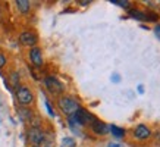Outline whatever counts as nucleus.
Returning <instances> with one entry per match:
<instances>
[{
    "mask_svg": "<svg viewBox=\"0 0 160 147\" xmlns=\"http://www.w3.org/2000/svg\"><path fill=\"white\" fill-rule=\"evenodd\" d=\"M0 21H2V12H0Z\"/></svg>",
    "mask_w": 160,
    "mask_h": 147,
    "instance_id": "22",
    "label": "nucleus"
},
{
    "mask_svg": "<svg viewBox=\"0 0 160 147\" xmlns=\"http://www.w3.org/2000/svg\"><path fill=\"white\" fill-rule=\"evenodd\" d=\"M37 40H38L37 38V34L32 33V31H25V33H22L19 35V41L24 46H35Z\"/></svg>",
    "mask_w": 160,
    "mask_h": 147,
    "instance_id": "6",
    "label": "nucleus"
},
{
    "mask_svg": "<svg viewBox=\"0 0 160 147\" xmlns=\"http://www.w3.org/2000/svg\"><path fill=\"white\" fill-rule=\"evenodd\" d=\"M18 81H19V77H18V74L13 72L12 74V77H10V84L13 85V87H16L18 85Z\"/></svg>",
    "mask_w": 160,
    "mask_h": 147,
    "instance_id": "15",
    "label": "nucleus"
},
{
    "mask_svg": "<svg viewBox=\"0 0 160 147\" xmlns=\"http://www.w3.org/2000/svg\"><path fill=\"white\" fill-rule=\"evenodd\" d=\"M91 128H92V131L96 132V134H98V135H104V134L109 132V127L104 122H100V121H94L91 124Z\"/></svg>",
    "mask_w": 160,
    "mask_h": 147,
    "instance_id": "9",
    "label": "nucleus"
},
{
    "mask_svg": "<svg viewBox=\"0 0 160 147\" xmlns=\"http://www.w3.org/2000/svg\"><path fill=\"white\" fill-rule=\"evenodd\" d=\"M29 59H31L32 65H35V66H41V65H43V54H41V50H40L37 46H34V47L31 49V52H29Z\"/></svg>",
    "mask_w": 160,
    "mask_h": 147,
    "instance_id": "8",
    "label": "nucleus"
},
{
    "mask_svg": "<svg viewBox=\"0 0 160 147\" xmlns=\"http://www.w3.org/2000/svg\"><path fill=\"white\" fill-rule=\"evenodd\" d=\"M154 33H156V35L160 38V25H157V27L154 28Z\"/></svg>",
    "mask_w": 160,
    "mask_h": 147,
    "instance_id": "20",
    "label": "nucleus"
},
{
    "mask_svg": "<svg viewBox=\"0 0 160 147\" xmlns=\"http://www.w3.org/2000/svg\"><path fill=\"white\" fill-rule=\"evenodd\" d=\"M109 129H110L112 134H113V135H116V137H123V134H125V131H123L122 128L116 127V125H112Z\"/></svg>",
    "mask_w": 160,
    "mask_h": 147,
    "instance_id": "12",
    "label": "nucleus"
},
{
    "mask_svg": "<svg viewBox=\"0 0 160 147\" xmlns=\"http://www.w3.org/2000/svg\"><path fill=\"white\" fill-rule=\"evenodd\" d=\"M5 65H6V58H5V54L0 53V68H3Z\"/></svg>",
    "mask_w": 160,
    "mask_h": 147,
    "instance_id": "17",
    "label": "nucleus"
},
{
    "mask_svg": "<svg viewBox=\"0 0 160 147\" xmlns=\"http://www.w3.org/2000/svg\"><path fill=\"white\" fill-rule=\"evenodd\" d=\"M16 6H18L21 13H28L29 12V2H27V0H18Z\"/></svg>",
    "mask_w": 160,
    "mask_h": 147,
    "instance_id": "11",
    "label": "nucleus"
},
{
    "mask_svg": "<svg viewBox=\"0 0 160 147\" xmlns=\"http://www.w3.org/2000/svg\"><path fill=\"white\" fill-rule=\"evenodd\" d=\"M132 18L135 19H140V21H156L157 19V15L154 13H150V12H141V10H131L129 12Z\"/></svg>",
    "mask_w": 160,
    "mask_h": 147,
    "instance_id": "7",
    "label": "nucleus"
},
{
    "mask_svg": "<svg viewBox=\"0 0 160 147\" xmlns=\"http://www.w3.org/2000/svg\"><path fill=\"white\" fill-rule=\"evenodd\" d=\"M41 147H53V143L49 141V140H44V141L41 143Z\"/></svg>",
    "mask_w": 160,
    "mask_h": 147,
    "instance_id": "18",
    "label": "nucleus"
},
{
    "mask_svg": "<svg viewBox=\"0 0 160 147\" xmlns=\"http://www.w3.org/2000/svg\"><path fill=\"white\" fill-rule=\"evenodd\" d=\"M62 147H75V141H73L72 138H63V141H62Z\"/></svg>",
    "mask_w": 160,
    "mask_h": 147,
    "instance_id": "14",
    "label": "nucleus"
},
{
    "mask_svg": "<svg viewBox=\"0 0 160 147\" xmlns=\"http://www.w3.org/2000/svg\"><path fill=\"white\" fill-rule=\"evenodd\" d=\"M46 106H47V110H49V113L52 115V116H53L54 112H53V109H52V106H50V103H49V102H46Z\"/></svg>",
    "mask_w": 160,
    "mask_h": 147,
    "instance_id": "19",
    "label": "nucleus"
},
{
    "mask_svg": "<svg viewBox=\"0 0 160 147\" xmlns=\"http://www.w3.org/2000/svg\"><path fill=\"white\" fill-rule=\"evenodd\" d=\"M59 108L62 110L63 113H66V115H71L72 116L73 113H77L79 110V104H78L77 100H73L71 97H60L59 99Z\"/></svg>",
    "mask_w": 160,
    "mask_h": 147,
    "instance_id": "1",
    "label": "nucleus"
},
{
    "mask_svg": "<svg viewBox=\"0 0 160 147\" xmlns=\"http://www.w3.org/2000/svg\"><path fill=\"white\" fill-rule=\"evenodd\" d=\"M71 119H72L73 122L79 124V125H87V124H92L96 121L92 115H90L87 110H84V109H81V108H79V110H78L77 113H73L72 116H71Z\"/></svg>",
    "mask_w": 160,
    "mask_h": 147,
    "instance_id": "2",
    "label": "nucleus"
},
{
    "mask_svg": "<svg viewBox=\"0 0 160 147\" xmlns=\"http://www.w3.org/2000/svg\"><path fill=\"white\" fill-rule=\"evenodd\" d=\"M44 140H46V134L40 128H31L28 131V141L34 144V147H40Z\"/></svg>",
    "mask_w": 160,
    "mask_h": 147,
    "instance_id": "3",
    "label": "nucleus"
},
{
    "mask_svg": "<svg viewBox=\"0 0 160 147\" xmlns=\"http://www.w3.org/2000/svg\"><path fill=\"white\" fill-rule=\"evenodd\" d=\"M44 84H46V88L52 94H60L63 91V85L54 77H47V78L44 79Z\"/></svg>",
    "mask_w": 160,
    "mask_h": 147,
    "instance_id": "5",
    "label": "nucleus"
},
{
    "mask_svg": "<svg viewBox=\"0 0 160 147\" xmlns=\"http://www.w3.org/2000/svg\"><path fill=\"white\" fill-rule=\"evenodd\" d=\"M19 115L21 116H22V119H27V121H28V119H32V113L29 112L28 109H19Z\"/></svg>",
    "mask_w": 160,
    "mask_h": 147,
    "instance_id": "13",
    "label": "nucleus"
},
{
    "mask_svg": "<svg viewBox=\"0 0 160 147\" xmlns=\"http://www.w3.org/2000/svg\"><path fill=\"white\" fill-rule=\"evenodd\" d=\"M115 5H119V6H122V8H128L129 6V3L128 2H122V0H112Z\"/></svg>",
    "mask_w": 160,
    "mask_h": 147,
    "instance_id": "16",
    "label": "nucleus"
},
{
    "mask_svg": "<svg viewBox=\"0 0 160 147\" xmlns=\"http://www.w3.org/2000/svg\"><path fill=\"white\" fill-rule=\"evenodd\" d=\"M109 147H121V144H110Z\"/></svg>",
    "mask_w": 160,
    "mask_h": 147,
    "instance_id": "21",
    "label": "nucleus"
},
{
    "mask_svg": "<svg viewBox=\"0 0 160 147\" xmlns=\"http://www.w3.org/2000/svg\"><path fill=\"white\" fill-rule=\"evenodd\" d=\"M16 99L21 104H29L32 102L34 96H32V91L28 87H19L16 90Z\"/></svg>",
    "mask_w": 160,
    "mask_h": 147,
    "instance_id": "4",
    "label": "nucleus"
},
{
    "mask_svg": "<svg viewBox=\"0 0 160 147\" xmlns=\"http://www.w3.org/2000/svg\"><path fill=\"white\" fill-rule=\"evenodd\" d=\"M134 134H135L137 138H140V140H144V138H148L150 137V128L146 127V125H138V127L135 128V131H134Z\"/></svg>",
    "mask_w": 160,
    "mask_h": 147,
    "instance_id": "10",
    "label": "nucleus"
}]
</instances>
